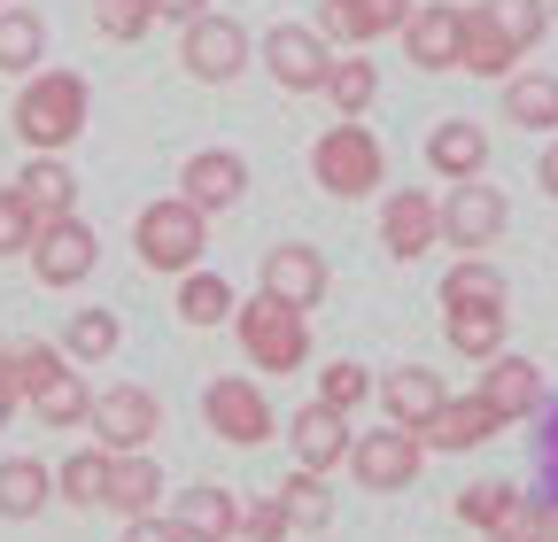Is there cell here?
<instances>
[{"instance_id":"obj_1","label":"cell","mask_w":558,"mask_h":542,"mask_svg":"<svg viewBox=\"0 0 558 542\" xmlns=\"http://www.w3.org/2000/svg\"><path fill=\"white\" fill-rule=\"evenodd\" d=\"M86 109H94V94H86L78 71H32V78L16 86L9 124H16V140H24L32 156H62V148L86 132Z\"/></svg>"},{"instance_id":"obj_2","label":"cell","mask_w":558,"mask_h":542,"mask_svg":"<svg viewBox=\"0 0 558 542\" xmlns=\"http://www.w3.org/2000/svg\"><path fill=\"white\" fill-rule=\"evenodd\" d=\"M311 178L333 194V201H365L388 186V148H380V132L365 116H341L326 124L318 140H311Z\"/></svg>"},{"instance_id":"obj_3","label":"cell","mask_w":558,"mask_h":542,"mask_svg":"<svg viewBox=\"0 0 558 542\" xmlns=\"http://www.w3.org/2000/svg\"><path fill=\"white\" fill-rule=\"evenodd\" d=\"M132 248H140V263H148V271L186 280V271L202 263V248H209V218L194 210L186 194H163V201H148V210L132 218Z\"/></svg>"},{"instance_id":"obj_4","label":"cell","mask_w":558,"mask_h":542,"mask_svg":"<svg viewBox=\"0 0 558 542\" xmlns=\"http://www.w3.org/2000/svg\"><path fill=\"white\" fill-rule=\"evenodd\" d=\"M233 333H241V357L256 372H303L311 365V310H288L279 295H256L233 310Z\"/></svg>"},{"instance_id":"obj_5","label":"cell","mask_w":558,"mask_h":542,"mask_svg":"<svg viewBox=\"0 0 558 542\" xmlns=\"http://www.w3.org/2000/svg\"><path fill=\"white\" fill-rule=\"evenodd\" d=\"M202 419H209V434L233 442V449H264V442L279 434L271 395H264L256 380H241V372H226V380H209V387H202Z\"/></svg>"},{"instance_id":"obj_6","label":"cell","mask_w":558,"mask_h":542,"mask_svg":"<svg viewBox=\"0 0 558 542\" xmlns=\"http://www.w3.org/2000/svg\"><path fill=\"white\" fill-rule=\"evenodd\" d=\"M264 71L279 94H326V71H333V39L318 24H271L264 32Z\"/></svg>"},{"instance_id":"obj_7","label":"cell","mask_w":558,"mask_h":542,"mask_svg":"<svg viewBox=\"0 0 558 542\" xmlns=\"http://www.w3.org/2000/svg\"><path fill=\"white\" fill-rule=\"evenodd\" d=\"M179 62H186V78L194 86H233L241 71H248V32L233 24V16H194V24H179Z\"/></svg>"},{"instance_id":"obj_8","label":"cell","mask_w":558,"mask_h":542,"mask_svg":"<svg viewBox=\"0 0 558 542\" xmlns=\"http://www.w3.org/2000/svg\"><path fill=\"white\" fill-rule=\"evenodd\" d=\"M24 263H32V280H39V287H86V280H94V263H101V241H94L86 218H54V225L32 233Z\"/></svg>"},{"instance_id":"obj_9","label":"cell","mask_w":558,"mask_h":542,"mask_svg":"<svg viewBox=\"0 0 558 542\" xmlns=\"http://www.w3.org/2000/svg\"><path fill=\"white\" fill-rule=\"evenodd\" d=\"M94 442L109 449V457H124V449H148L156 434H163V403H156V387H132V380H117V387H101L94 395Z\"/></svg>"},{"instance_id":"obj_10","label":"cell","mask_w":558,"mask_h":542,"mask_svg":"<svg viewBox=\"0 0 558 542\" xmlns=\"http://www.w3.org/2000/svg\"><path fill=\"white\" fill-rule=\"evenodd\" d=\"M418 465H427V442H418L411 427H396V419H388L380 434H357V442H349V472H357V489H373V496L411 489Z\"/></svg>"},{"instance_id":"obj_11","label":"cell","mask_w":558,"mask_h":542,"mask_svg":"<svg viewBox=\"0 0 558 542\" xmlns=\"http://www.w3.org/2000/svg\"><path fill=\"white\" fill-rule=\"evenodd\" d=\"M505 225H512V210H505V186L458 178V186L442 194V241H450V248L481 256V248H497V241H505Z\"/></svg>"},{"instance_id":"obj_12","label":"cell","mask_w":558,"mask_h":542,"mask_svg":"<svg viewBox=\"0 0 558 542\" xmlns=\"http://www.w3.org/2000/svg\"><path fill=\"white\" fill-rule=\"evenodd\" d=\"M380 248H388L396 263H418L427 248H442V194L396 186V194L380 201Z\"/></svg>"},{"instance_id":"obj_13","label":"cell","mask_w":558,"mask_h":542,"mask_svg":"<svg viewBox=\"0 0 558 542\" xmlns=\"http://www.w3.org/2000/svg\"><path fill=\"white\" fill-rule=\"evenodd\" d=\"M256 295H279L288 310H318L326 303V287H333V271H326V256L311 248V241H279V248H264V271H256Z\"/></svg>"},{"instance_id":"obj_14","label":"cell","mask_w":558,"mask_h":542,"mask_svg":"<svg viewBox=\"0 0 558 542\" xmlns=\"http://www.w3.org/2000/svg\"><path fill=\"white\" fill-rule=\"evenodd\" d=\"M396 39L411 54V71H458V54H465V9H458V0H418L411 24Z\"/></svg>"},{"instance_id":"obj_15","label":"cell","mask_w":558,"mask_h":542,"mask_svg":"<svg viewBox=\"0 0 558 542\" xmlns=\"http://www.w3.org/2000/svg\"><path fill=\"white\" fill-rule=\"evenodd\" d=\"M179 194L194 201L202 218H218V210H233V201L248 194V163H241L233 148H194V156L179 163Z\"/></svg>"},{"instance_id":"obj_16","label":"cell","mask_w":558,"mask_h":542,"mask_svg":"<svg viewBox=\"0 0 558 542\" xmlns=\"http://www.w3.org/2000/svg\"><path fill=\"white\" fill-rule=\"evenodd\" d=\"M411 9H418V0H318V32L333 47H373V39L403 32Z\"/></svg>"},{"instance_id":"obj_17","label":"cell","mask_w":558,"mask_h":542,"mask_svg":"<svg viewBox=\"0 0 558 542\" xmlns=\"http://www.w3.org/2000/svg\"><path fill=\"white\" fill-rule=\"evenodd\" d=\"M171 527L186 542H241V496L218 489V481H194L171 496Z\"/></svg>"},{"instance_id":"obj_18","label":"cell","mask_w":558,"mask_h":542,"mask_svg":"<svg viewBox=\"0 0 558 542\" xmlns=\"http://www.w3.org/2000/svg\"><path fill=\"white\" fill-rule=\"evenodd\" d=\"M488 434H505V419H497V403H488L481 387H473V395H450L442 411L418 427V442H427V449H450V457H458V449H481Z\"/></svg>"},{"instance_id":"obj_19","label":"cell","mask_w":558,"mask_h":542,"mask_svg":"<svg viewBox=\"0 0 558 542\" xmlns=\"http://www.w3.org/2000/svg\"><path fill=\"white\" fill-rule=\"evenodd\" d=\"M380 411L396 419V427H427L435 411H442V403H450V387H442V372H427V365H396V372H380Z\"/></svg>"},{"instance_id":"obj_20","label":"cell","mask_w":558,"mask_h":542,"mask_svg":"<svg viewBox=\"0 0 558 542\" xmlns=\"http://www.w3.org/2000/svg\"><path fill=\"white\" fill-rule=\"evenodd\" d=\"M427 171H435L442 186L481 178V171H488V132H481L473 116H442V124L427 132Z\"/></svg>"},{"instance_id":"obj_21","label":"cell","mask_w":558,"mask_h":542,"mask_svg":"<svg viewBox=\"0 0 558 542\" xmlns=\"http://www.w3.org/2000/svg\"><path fill=\"white\" fill-rule=\"evenodd\" d=\"M481 395L497 403V419L512 427V419H535L543 411V372L527 365V357H512V349H497L481 365Z\"/></svg>"},{"instance_id":"obj_22","label":"cell","mask_w":558,"mask_h":542,"mask_svg":"<svg viewBox=\"0 0 558 542\" xmlns=\"http://www.w3.org/2000/svg\"><path fill=\"white\" fill-rule=\"evenodd\" d=\"M288 442H295V465L303 472H333V465H349V419L341 411H326V403H303L295 411V427H288Z\"/></svg>"},{"instance_id":"obj_23","label":"cell","mask_w":558,"mask_h":542,"mask_svg":"<svg viewBox=\"0 0 558 542\" xmlns=\"http://www.w3.org/2000/svg\"><path fill=\"white\" fill-rule=\"evenodd\" d=\"M117 519H148L156 504H163V465L148 457V449H124V457H109V496H101Z\"/></svg>"},{"instance_id":"obj_24","label":"cell","mask_w":558,"mask_h":542,"mask_svg":"<svg viewBox=\"0 0 558 542\" xmlns=\"http://www.w3.org/2000/svg\"><path fill=\"white\" fill-rule=\"evenodd\" d=\"M16 194H24V210H32L39 225L78 218V178H70V163H62V156H32V163L16 171Z\"/></svg>"},{"instance_id":"obj_25","label":"cell","mask_w":558,"mask_h":542,"mask_svg":"<svg viewBox=\"0 0 558 542\" xmlns=\"http://www.w3.org/2000/svg\"><path fill=\"white\" fill-rule=\"evenodd\" d=\"M505 303H458V310H442V342L458 349V357H473V365H488L505 349Z\"/></svg>"},{"instance_id":"obj_26","label":"cell","mask_w":558,"mask_h":542,"mask_svg":"<svg viewBox=\"0 0 558 542\" xmlns=\"http://www.w3.org/2000/svg\"><path fill=\"white\" fill-rule=\"evenodd\" d=\"M32 419L47 427V434H70V427H86L94 419V387H86V372L78 365H62L39 395H32Z\"/></svg>"},{"instance_id":"obj_27","label":"cell","mask_w":558,"mask_h":542,"mask_svg":"<svg viewBox=\"0 0 558 542\" xmlns=\"http://www.w3.org/2000/svg\"><path fill=\"white\" fill-rule=\"evenodd\" d=\"M171 310L194 325V333H209V325H226L241 303H233V280H218V271H209V263H194L186 271V280H179V295H171Z\"/></svg>"},{"instance_id":"obj_28","label":"cell","mask_w":558,"mask_h":542,"mask_svg":"<svg viewBox=\"0 0 558 542\" xmlns=\"http://www.w3.org/2000/svg\"><path fill=\"white\" fill-rule=\"evenodd\" d=\"M520 62H527V54H520V47L497 32V24H488L481 9H465V54H458V71H473V78H497V86H505V78L520 71Z\"/></svg>"},{"instance_id":"obj_29","label":"cell","mask_w":558,"mask_h":542,"mask_svg":"<svg viewBox=\"0 0 558 542\" xmlns=\"http://www.w3.org/2000/svg\"><path fill=\"white\" fill-rule=\"evenodd\" d=\"M39 62H47V16L9 0V9H0V71H9V78H32Z\"/></svg>"},{"instance_id":"obj_30","label":"cell","mask_w":558,"mask_h":542,"mask_svg":"<svg viewBox=\"0 0 558 542\" xmlns=\"http://www.w3.org/2000/svg\"><path fill=\"white\" fill-rule=\"evenodd\" d=\"M505 124H520V132H558V78H550V71H512V78H505Z\"/></svg>"},{"instance_id":"obj_31","label":"cell","mask_w":558,"mask_h":542,"mask_svg":"<svg viewBox=\"0 0 558 542\" xmlns=\"http://www.w3.org/2000/svg\"><path fill=\"white\" fill-rule=\"evenodd\" d=\"M124 349V318L117 310H70V325H62V357L70 365H109Z\"/></svg>"},{"instance_id":"obj_32","label":"cell","mask_w":558,"mask_h":542,"mask_svg":"<svg viewBox=\"0 0 558 542\" xmlns=\"http://www.w3.org/2000/svg\"><path fill=\"white\" fill-rule=\"evenodd\" d=\"M54 496V472L39 457H0V519H39Z\"/></svg>"},{"instance_id":"obj_33","label":"cell","mask_w":558,"mask_h":542,"mask_svg":"<svg viewBox=\"0 0 558 542\" xmlns=\"http://www.w3.org/2000/svg\"><path fill=\"white\" fill-rule=\"evenodd\" d=\"M279 512H288V527L295 534H318V527H333V489H326V472H288L279 481Z\"/></svg>"},{"instance_id":"obj_34","label":"cell","mask_w":558,"mask_h":542,"mask_svg":"<svg viewBox=\"0 0 558 542\" xmlns=\"http://www.w3.org/2000/svg\"><path fill=\"white\" fill-rule=\"evenodd\" d=\"M326 101H333L341 116H365V109L380 101V71L365 62V47H349V54H333V71H326Z\"/></svg>"},{"instance_id":"obj_35","label":"cell","mask_w":558,"mask_h":542,"mask_svg":"<svg viewBox=\"0 0 558 542\" xmlns=\"http://www.w3.org/2000/svg\"><path fill=\"white\" fill-rule=\"evenodd\" d=\"M54 496L78 504V512H94V504L109 496V449H101V442H94V449H70V457L54 465Z\"/></svg>"},{"instance_id":"obj_36","label":"cell","mask_w":558,"mask_h":542,"mask_svg":"<svg viewBox=\"0 0 558 542\" xmlns=\"http://www.w3.org/2000/svg\"><path fill=\"white\" fill-rule=\"evenodd\" d=\"M62 365H70V357H62V342H9V349H0V380H9L24 403H32Z\"/></svg>"},{"instance_id":"obj_37","label":"cell","mask_w":558,"mask_h":542,"mask_svg":"<svg viewBox=\"0 0 558 542\" xmlns=\"http://www.w3.org/2000/svg\"><path fill=\"white\" fill-rule=\"evenodd\" d=\"M473 9L497 24L520 54H535V47H543V32H550V0H473Z\"/></svg>"},{"instance_id":"obj_38","label":"cell","mask_w":558,"mask_h":542,"mask_svg":"<svg viewBox=\"0 0 558 542\" xmlns=\"http://www.w3.org/2000/svg\"><path fill=\"white\" fill-rule=\"evenodd\" d=\"M458 303H505V271L488 256H458L442 271V310H458Z\"/></svg>"},{"instance_id":"obj_39","label":"cell","mask_w":558,"mask_h":542,"mask_svg":"<svg viewBox=\"0 0 558 542\" xmlns=\"http://www.w3.org/2000/svg\"><path fill=\"white\" fill-rule=\"evenodd\" d=\"M488 542H558V504L550 496H520L497 527H488Z\"/></svg>"},{"instance_id":"obj_40","label":"cell","mask_w":558,"mask_h":542,"mask_svg":"<svg viewBox=\"0 0 558 542\" xmlns=\"http://www.w3.org/2000/svg\"><path fill=\"white\" fill-rule=\"evenodd\" d=\"M94 24H101V39L132 47V39L156 32V0H94Z\"/></svg>"},{"instance_id":"obj_41","label":"cell","mask_w":558,"mask_h":542,"mask_svg":"<svg viewBox=\"0 0 558 542\" xmlns=\"http://www.w3.org/2000/svg\"><path fill=\"white\" fill-rule=\"evenodd\" d=\"M373 387H380V380H373L365 365H349V357L318 372V403H326V411H341V419H349V411H357V403H365Z\"/></svg>"},{"instance_id":"obj_42","label":"cell","mask_w":558,"mask_h":542,"mask_svg":"<svg viewBox=\"0 0 558 542\" xmlns=\"http://www.w3.org/2000/svg\"><path fill=\"white\" fill-rule=\"evenodd\" d=\"M512 504H520V489H512V481H473V489H458V519H465V527H481V534L497 527Z\"/></svg>"},{"instance_id":"obj_43","label":"cell","mask_w":558,"mask_h":542,"mask_svg":"<svg viewBox=\"0 0 558 542\" xmlns=\"http://www.w3.org/2000/svg\"><path fill=\"white\" fill-rule=\"evenodd\" d=\"M32 233H39V218L24 210V194H16V186H0V256H24Z\"/></svg>"},{"instance_id":"obj_44","label":"cell","mask_w":558,"mask_h":542,"mask_svg":"<svg viewBox=\"0 0 558 542\" xmlns=\"http://www.w3.org/2000/svg\"><path fill=\"white\" fill-rule=\"evenodd\" d=\"M295 527H288V512H279V496H256V504H241V542H288Z\"/></svg>"},{"instance_id":"obj_45","label":"cell","mask_w":558,"mask_h":542,"mask_svg":"<svg viewBox=\"0 0 558 542\" xmlns=\"http://www.w3.org/2000/svg\"><path fill=\"white\" fill-rule=\"evenodd\" d=\"M535 465H543V496L558 504V411H550L543 434H535Z\"/></svg>"},{"instance_id":"obj_46","label":"cell","mask_w":558,"mask_h":542,"mask_svg":"<svg viewBox=\"0 0 558 542\" xmlns=\"http://www.w3.org/2000/svg\"><path fill=\"white\" fill-rule=\"evenodd\" d=\"M124 542H186L163 512H148V519H124Z\"/></svg>"},{"instance_id":"obj_47","label":"cell","mask_w":558,"mask_h":542,"mask_svg":"<svg viewBox=\"0 0 558 542\" xmlns=\"http://www.w3.org/2000/svg\"><path fill=\"white\" fill-rule=\"evenodd\" d=\"M209 16V0H156V24H194Z\"/></svg>"},{"instance_id":"obj_48","label":"cell","mask_w":558,"mask_h":542,"mask_svg":"<svg viewBox=\"0 0 558 542\" xmlns=\"http://www.w3.org/2000/svg\"><path fill=\"white\" fill-rule=\"evenodd\" d=\"M535 178H543V194H558V140L543 148V163H535Z\"/></svg>"},{"instance_id":"obj_49","label":"cell","mask_w":558,"mask_h":542,"mask_svg":"<svg viewBox=\"0 0 558 542\" xmlns=\"http://www.w3.org/2000/svg\"><path fill=\"white\" fill-rule=\"evenodd\" d=\"M16 403H24V395H16L9 380H0V427H9V419H16Z\"/></svg>"},{"instance_id":"obj_50","label":"cell","mask_w":558,"mask_h":542,"mask_svg":"<svg viewBox=\"0 0 558 542\" xmlns=\"http://www.w3.org/2000/svg\"><path fill=\"white\" fill-rule=\"evenodd\" d=\"M550 32H558V0H550Z\"/></svg>"},{"instance_id":"obj_51","label":"cell","mask_w":558,"mask_h":542,"mask_svg":"<svg viewBox=\"0 0 558 542\" xmlns=\"http://www.w3.org/2000/svg\"><path fill=\"white\" fill-rule=\"evenodd\" d=\"M0 9H9V0H0Z\"/></svg>"}]
</instances>
